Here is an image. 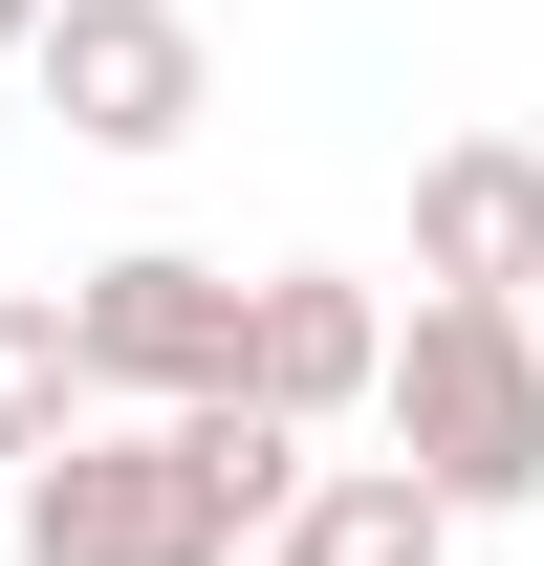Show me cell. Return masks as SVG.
Listing matches in <instances>:
<instances>
[{"instance_id":"6da1fadb","label":"cell","mask_w":544,"mask_h":566,"mask_svg":"<svg viewBox=\"0 0 544 566\" xmlns=\"http://www.w3.org/2000/svg\"><path fill=\"white\" fill-rule=\"evenodd\" d=\"M370 415H393V458L458 501V523H523V501H544V327L414 283V327L370 349Z\"/></svg>"},{"instance_id":"7a4b0ae2","label":"cell","mask_w":544,"mask_h":566,"mask_svg":"<svg viewBox=\"0 0 544 566\" xmlns=\"http://www.w3.org/2000/svg\"><path fill=\"white\" fill-rule=\"evenodd\" d=\"M22 566H240V523H218L197 501V458H175V436H44V458H22Z\"/></svg>"},{"instance_id":"3957f363","label":"cell","mask_w":544,"mask_h":566,"mask_svg":"<svg viewBox=\"0 0 544 566\" xmlns=\"http://www.w3.org/2000/svg\"><path fill=\"white\" fill-rule=\"evenodd\" d=\"M22 66H44V109H66V153H175V132L218 109L197 0H44V22H22Z\"/></svg>"},{"instance_id":"277c9868","label":"cell","mask_w":544,"mask_h":566,"mask_svg":"<svg viewBox=\"0 0 544 566\" xmlns=\"http://www.w3.org/2000/svg\"><path fill=\"white\" fill-rule=\"evenodd\" d=\"M66 349H87V392L175 415V392H218V370H240V262H197V240L87 262V283H66Z\"/></svg>"},{"instance_id":"5b68a950","label":"cell","mask_w":544,"mask_h":566,"mask_svg":"<svg viewBox=\"0 0 544 566\" xmlns=\"http://www.w3.org/2000/svg\"><path fill=\"white\" fill-rule=\"evenodd\" d=\"M414 283H458V305H523L544 283V153L523 132H436L414 153Z\"/></svg>"},{"instance_id":"8992f818","label":"cell","mask_w":544,"mask_h":566,"mask_svg":"<svg viewBox=\"0 0 544 566\" xmlns=\"http://www.w3.org/2000/svg\"><path fill=\"white\" fill-rule=\"evenodd\" d=\"M370 349H393V305H370V283L348 262H262L240 283V392H262V415H370Z\"/></svg>"},{"instance_id":"52a82bcc","label":"cell","mask_w":544,"mask_h":566,"mask_svg":"<svg viewBox=\"0 0 544 566\" xmlns=\"http://www.w3.org/2000/svg\"><path fill=\"white\" fill-rule=\"evenodd\" d=\"M262 566H458V501L414 480V458H305L262 501Z\"/></svg>"},{"instance_id":"ba28073f","label":"cell","mask_w":544,"mask_h":566,"mask_svg":"<svg viewBox=\"0 0 544 566\" xmlns=\"http://www.w3.org/2000/svg\"><path fill=\"white\" fill-rule=\"evenodd\" d=\"M153 436L197 458V501H218V523H240V545H262V501L305 480V415H262L240 370H218V392H175V415H153Z\"/></svg>"},{"instance_id":"9c48e42d","label":"cell","mask_w":544,"mask_h":566,"mask_svg":"<svg viewBox=\"0 0 544 566\" xmlns=\"http://www.w3.org/2000/svg\"><path fill=\"white\" fill-rule=\"evenodd\" d=\"M109 392H87V349H66V283H0V480L44 458V436H87Z\"/></svg>"},{"instance_id":"30bf717a","label":"cell","mask_w":544,"mask_h":566,"mask_svg":"<svg viewBox=\"0 0 544 566\" xmlns=\"http://www.w3.org/2000/svg\"><path fill=\"white\" fill-rule=\"evenodd\" d=\"M22 22H44V0H0V44H22Z\"/></svg>"},{"instance_id":"8fae6325","label":"cell","mask_w":544,"mask_h":566,"mask_svg":"<svg viewBox=\"0 0 544 566\" xmlns=\"http://www.w3.org/2000/svg\"><path fill=\"white\" fill-rule=\"evenodd\" d=\"M523 327H544V283H523Z\"/></svg>"}]
</instances>
